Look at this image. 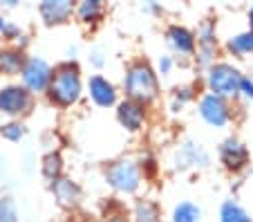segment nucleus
Returning a JSON list of instances; mask_svg holds the SVG:
<instances>
[{"label": "nucleus", "mask_w": 253, "mask_h": 222, "mask_svg": "<svg viewBox=\"0 0 253 222\" xmlns=\"http://www.w3.org/2000/svg\"><path fill=\"white\" fill-rule=\"evenodd\" d=\"M39 11L47 25H61L72 16L74 5L70 0H45V2H41Z\"/></svg>", "instance_id": "obj_9"}, {"label": "nucleus", "mask_w": 253, "mask_h": 222, "mask_svg": "<svg viewBox=\"0 0 253 222\" xmlns=\"http://www.w3.org/2000/svg\"><path fill=\"white\" fill-rule=\"evenodd\" d=\"M134 220H137V222H159L157 204L148 202V200L137 202V207H134Z\"/></svg>", "instance_id": "obj_20"}, {"label": "nucleus", "mask_w": 253, "mask_h": 222, "mask_svg": "<svg viewBox=\"0 0 253 222\" xmlns=\"http://www.w3.org/2000/svg\"><path fill=\"white\" fill-rule=\"evenodd\" d=\"M20 77H23V88L32 94V92H43L47 90L49 81H52V68L49 63L43 61L39 56H32L25 61L23 70H20Z\"/></svg>", "instance_id": "obj_5"}, {"label": "nucleus", "mask_w": 253, "mask_h": 222, "mask_svg": "<svg viewBox=\"0 0 253 222\" xmlns=\"http://www.w3.org/2000/svg\"><path fill=\"white\" fill-rule=\"evenodd\" d=\"M200 115L202 119L206 121L209 126H215V128H222V126L229 124V106L222 97L209 92L204 94L200 101Z\"/></svg>", "instance_id": "obj_7"}, {"label": "nucleus", "mask_w": 253, "mask_h": 222, "mask_svg": "<svg viewBox=\"0 0 253 222\" xmlns=\"http://www.w3.org/2000/svg\"><path fill=\"white\" fill-rule=\"evenodd\" d=\"M220 160L226 169L231 171H240L244 164L249 162V150L244 144H240L238 139H226L224 144L220 146Z\"/></svg>", "instance_id": "obj_8"}, {"label": "nucleus", "mask_w": 253, "mask_h": 222, "mask_svg": "<svg viewBox=\"0 0 253 222\" xmlns=\"http://www.w3.org/2000/svg\"><path fill=\"white\" fill-rule=\"evenodd\" d=\"M61 171H63V160L58 153H47L43 157V175L52 182H56L61 178Z\"/></svg>", "instance_id": "obj_19"}, {"label": "nucleus", "mask_w": 253, "mask_h": 222, "mask_svg": "<svg viewBox=\"0 0 253 222\" xmlns=\"http://www.w3.org/2000/svg\"><path fill=\"white\" fill-rule=\"evenodd\" d=\"M49 99L58 106H72L81 97V77L74 63H63L52 72V81L47 86Z\"/></svg>", "instance_id": "obj_2"}, {"label": "nucleus", "mask_w": 253, "mask_h": 222, "mask_svg": "<svg viewBox=\"0 0 253 222\" xmlns=\"http://www.w3.org/2000/svg\"><path fill=\"white\" fill-rule=\"evenodd\" d=\"M240 72L233 68V65H229V63H217V65H211L209 70V88L213 94H217V97H231V94H235L240 88Z\"/></svg>", "instance_id": "obj_4"}, {"label": "nucleus", "mask_w": 253, "mask_h": 222, "mask_svg": "<svg viewBox=\"0 0 253 222\" xmlns=\"http://www.w3.org/2000/svg\"><path fill=\"white\" fill-rule=\"evenodd\" d=\"M25 65V56L20 49L16 47H5L0 49V74H5V77H14L23 70Z\"/></svg>", "instance_id": "obj_15"}, {"label": "nucleus", "mask_w": 253, "mask_h": 222, "mask_svg": "<svg viewBox=\"0 0 253 222\" xmlns=\"http://www.w3.org/2000/svg\"><path fill=\"white\" fill-rule=\"evenodd\" d=\"M238 92H242L244 97L253 99V81H251V79H247V77L240 79V88H238Z\"/></svg>", "instance_id": "obj_25"}, {"label": "nucleus", "mask_w": 253, "mask_h": 222, "mask_svg": "<svg viewBox=\"0 0 253 222\" xmlns=\"http://www.w3.org/2000/svg\"><path fill=\"white\" fill-rule=\"evenodd\" d=\"M77 14L79 20H83V23H96L101 18V14H103V7H101L99 0H83L77 7Z\"/></svg>", "instance_id": "obj_18"}, {"label": "nucleus", "mask_w": 253, "mask_h": 222, "mask_svg": "<svg viewBox=\"0 0 253 222\" xmlns=\"http://www.w3.org/2000/svg\"><path fill=\"white\" fill-rule=\"evenodd\" d=\"M170 65H172V61L168 56H162L159 58V70H162V74H168L170 72Z\"/></svg>", "instance_id": "obj_26"}, {"label": "nucleus", "mask_w": 253, "mask_h": 222, "mask_svg": "<svg viewBox=\"0 0 253 222\" xmlns=\"http://www.w3.org/2000/svg\"><path fill=\"white\" fill-rule=\"evenodd\" d=\"M87 88H90V97H92V101H94L96 106L108 108V106H112V103L117 101V90H115V86H112L108 79L92 77L90 83H87Z\"/></svg>", "instance_id": "obj_11"}, {"label": "nucleus", "mask_w": 253, "mask_h": 222, "mask_svg": "<svg viewBox=\"0 0 253 222\" xmlns=\"http://www.w3.org/2000/svg\"><path fill=\"white\" fill-rule=\"evenodd\" d=\"M124 88H126V94H128L130 101L139 103H150L157 99L159 94V81H157V74L153 72L148 63L143 61H137L132 63L126 72V79H124Z\"/></svg>", "instance_id": "obj_1"}, {"label": "nucleus", "mask_w": 253, "mask_h": 222, "mask_svg": "<svg viewBox=\"0 0 253 222\" xmlns=\"http://www.w3.org/2000/svg\"><path fill=\"white\" fill-rule=\"evenodd\" d=\"M0 222H18V209L11 198H0Z\"/></svg>", "instance_id": "obj_22"}, {"label": "nucleus", "mask_w": 253, "mask_h": 222, "mask_svg": "<svg viewBox=\"0 0 253 222\" xmlns=\"http://www.w3.org/2000/svg\"><path fill=\"white\" fill-rule=\"evenodd\" d=\"M0 133H2V137L5 139H9V141H20L23 139V135H25V128L20 124H5V126H0Z\"/></svg>", "instance_id": "obj_23"}, {"label": "nucleus", "mask_w": 253, "mask_h": 222, "mask_svg": "<svg viewBox=\"0 0 253 222\" xmlns=\"http://www.w3.org/2000/svg\"><path fill=\"white\" fill-rule=\"evenodd\" d=\"M105 222H128V220H126V216H110Z\"/></svg>", "instance_id": "obj_28"}, {"label": "nucleus", "mask_w": 253, "mask_h": 222, "mask_svg": "<svg viewBox=\"0 0 253 222\" xmlns=\"http://www.w3.org/2000/svg\"><path fill=\"white\" fill-rule=\"evenodd\" d=\"M202 211L193 202H179L172 209V222H200Z\"/></svg>", "instance_id": "obj_17"}, {"label": "nucleus", "mask_w": 253, "mask_h": 222, "mask_svg": "<svg viewBox=\"0 0 253 222\" xmlns=\"http://www.w3.org/2000/svg\"><path fill=\"white\" fill-rule=\"evenodd\" d=\"M5 27H7V23H5V18L0 16V32H5Z\"/></svg>", "instance_id": "obj_29"}, {"label": "nucleus", "mask_w": 253, "mask_h": 222, "mask_svg": "<svg viewBox=\"0 0 253 222\" xmlns=\"http://www.w3.org/2000/svg\"><path fill=\"white\" fill-rule=\"evenodd\" d=\"M32 108V94L23 86L0 88V112L9 117H18Z\"/></svg>", "instance_id": "obj_6"}, {"label": "nucleus", "mask_w": 253, "mask_h": 222, "mask_svg": "<svg viewBox=\"0 0 253 222\" xmlns=\"http://www.w3.org/2000/svg\"><path fill=\"white\" fill-rule=\"evenodd\" d=\"M200 43L202 47H215V25L204 23L200 29Z\"/></svg>", "instance_id": "obj_24"}, {"label": "nucleus", "mask_w": 253, "mask_h": 222, "mask_svg": "<svg viewBox=\"0 0 253 222\" xmlns=\"http://www.w3.org/2000/svg\"><path fill=\"white\" fill-rule=\"evenodd\" d=\"M229 49L233 54H249L253 52V32H244L229 41Z\"/></svg>", "instance_id": "obj_21"}, {"label": "nucleus", "mask_w": 253, "mask_h": 222, "mask_svg": "<svg viewBox=\"0 0 253 222\" xmlns=\"http://www.w3.org/2000/svg\"><path fill=\"white\" fill-rule=\"evenodd\" d=\"M105 179L115 191L121 193H134L141 184V173H139V166L132 160H119L108 169Z\"/></svg>", "instance_id": "obj_3"}, {"label": "nucleus", "mask_w": 253, "mask_h": 222, "mask_svg": "<svg viewBox=\"0 0 253 222\" xmlns=\"http://www.w3.org/2000/svg\"><path fill=\"white\" fill-rule=\"evenodd\" d=\"M168 43H170V47L179 54L195 52V34L188 32L186 27H179V25H172V27L168 29Z\"/></svg>", "instance_id": "obj_12"}, {"label": "nucleus", "mask_w": 253, "mask_h": 222, "mask_svg": "<svg viewBox=\"0 0 253 222\" xmlns=\"http://www.w3.org/2000/svg\"><path fill=\"white\" fill-rule=\"evenodd\" d=\"M249 23H251V27H253V5H251V9H249Z\"/></svg>", "instance_id": "obj_30"}, {"label": "nucleus", "mask_w": 253, "mask_h": 222, "mask_svg": "<svg viewBox=\"0 0 253 222\" xmlns=\"http://www.w3.org/2000/svg\"><path fill=\"white\" fill-rule=\"evenodd\" d=\"M177 162H179L177 166H182V169L184 166H206L209 164V153H206L200 144L195 146L188 141V144H184L182 150L177 153Z\"/></svg>", "instance_id": "obj_14"}, {"label": "nucleus", "mask_w": 253, "mask_h": 222, "mask_svg": "<svg viewBox=\"0 0 253 222\" xmlns=\"http://www.w3.org/2000/svg\"><path fill=\"white\" fill-rule=\"evenodd\" d=\"M143 117H146V112H143V106L130 101V99L121 101L119 108H117V119H119V124L124 126L126 131H130V133H137L139 128H141Z\"/></svg>", "instance_id": "obj_10"}, {"label": "nucleus", "mask_w": 253, "mask_h": 222, "mask_svg": "<svg viewBox=\"0 0 253 222\" xmlns=\"http://www.w3.org/2000/svg\"><path fill=\"white\" fill-rule=\"evenodd\" d=\"M92 63H94L96 68H99V65H103V58H101V54H99V52L92 54Z\"/></svg>", "instance_id": "obj_27"}, {"label": "nucleus", "mask_w": 253, "mask_h": 222, "mask_svg": "<svg viewBox=\"0 0 253 222\" xmlns=\"http://www.w3.org/2000/svg\"><path fill=\"white\" fill-rule=\"evenodd\" d=\"M220 222H251V218L247 216V211L238 202L226 200L220 209Z\"/></svg>", "instance_id": "obj_16"}, {"label": "nucleus", "mask_w": 253, "mask_h": 222, "mask_svg": "<svg viewBox=\"0 0 253 222\" xmlns=\"http://www.w3.org/2000/svg\"><path fill=\"white\" fill-rule=\"evenodd\" d=\"M52 191L56 195L58 204H63V207H74L79 202V198H81L79 186L72 179H65V178H58L56 182H52Z\"/></svg>", "instance_id": "obj_13"}]
</instances>
